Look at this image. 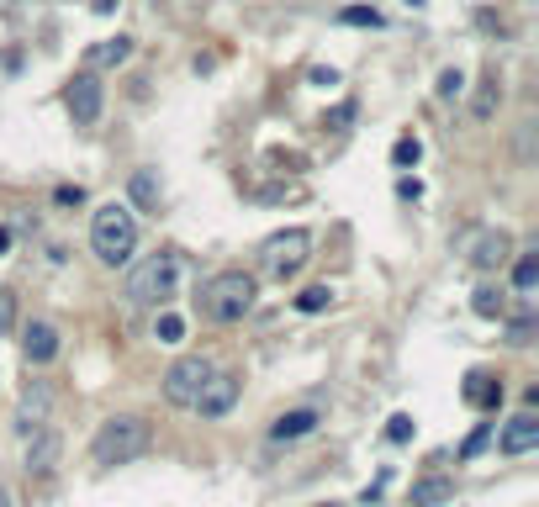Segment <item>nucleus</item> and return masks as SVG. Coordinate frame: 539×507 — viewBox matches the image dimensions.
<instances>
[{"instance_id":"19","label":"nucleus","mask_w":539,"mask_h":507,"mask_svg":"<svg viewBox=\"0 0 539 507\" xmlns=\"http://www.w3.org/2000/svg\"><path fill=\"white\" fill-rule=\"evenodd\" d=\"M154 338H159V344H180V338H185V317H175V312H159Z\"/></svg>"},{"instance_id":"29","label":"nucleus","mask_w":539,"mask_h":507,"mask_svg":"<svg viewBox=\"0 0 539 507\" xmlns=\"http://www.w3.org/2000/svg\"><path fill=\"white\" fill-rule=\"evenodd\" d=\"M529 333H534V323H513L508 328V344H529Z\"/></svg>"},{"instance_id":"30","label":"nucleus","mask_w":539,"mask_h":507,"mask_svg":"<svg viewBox=\"0 0 539 507\" xmlns=\"http://www.w3.org/2000/svg\"><path fill=\"white\" fill-rule=\"evenodd\" d=\"M117 6H122V0H96V11H101V16H111Z\"/></svg>"},{"instance_id":"17","label":"nucleus","mask_w":539,"mask_h":507,"mask_svg":"<svg viewBox=\"0 0 539 507\" xmlns=\"http://www.w3.org/2000/svg\"><path fill=\"white\" fill-rule=\"evenodd\" d=\"M127 191H133V201H138V206L159 212V180H154V169H133V185H127Z\"/></svg>"},{"instance_id":"7","label":"nucleus","mask_w":539,"mask_h":507,"mask_svg":"<svg viewBox=\"0 0 539 507\" xmlns=\"http://www.w3.org/2000/svg\"><path fill=\"white\" fill-rule=\"evenodd\" d=\"M64 106H69V117L80 122V127L101 122L106 90H101V80H96V69H80V74H74V80H69V90H64Z\"/></svg>"},{"instance_id":"23","label":"nucleus","mask_w":539,"mask_h":507,"mask_svg":"<svg viewBox=\"0 0 539 507\" xmlns=\"http://www.w3.org/2000/svg\"><path fill=\"white\" fill-rule=\"evenodd\" d=\"M11 328H16V291L0 286V338H6Z\"/></svg>"},{"instance_id":"27","label":"nucleus","mask_w":539,"mask_h":507,"mask_svg":"<svg viewBox=\"0 0 539 507\" xmlns=\"http://www.w3.org/2000/svg\"><path fill=\"white\" fill-rule=\"evenodd\" d=\"M492 111H497V85L487 80V85H481V96H476V117H481V122H487V117H492Z\"/></svg>"},{"instance_id":"1","label":"nucleus","mask_w":539,"mask_h":507,"mask_svg":"<svg viewBox=\"0 0 539 507\" xmlns=\"http://www.w3.org/2000/svg\"><path fill=\"white\" fill-rule=\"evenodd\" d=\"M90 249H96L101 265H127V259H133V249H138L133 206H122V201L96 206V217H90Z\"/></svg>"},{"instance_id":"5","label":"nucleus","mask_w":539,"mask_h":507,"mask_svg":"<svg viewBox=\"0 0 539 507\" xmlns=\"http://www.w3.org/2000/svg\"><path fill=\"white\" fill-rule=\"evenodd\" d=\"M307 259H312V233H307V228L270 233L265 243H259V275H270V280H291V275H302Z\"/></svg>"},{"instance_id":"21","label":"nucleus","mask_w":539,"mask_h":507,"mask_svg":"<svg viewBox=\"0 0 539 507\" xmlns=\"http://www.w3.org/2000/svg\"><path fill=\"white\" fill-rule=\"evenodd\" d=\"M460 96H466V74H460V69H444V74H439V101H460Z\"/></svg>"},{"instance_id":"26","label":"nucleus","mask_w":539,"mask_h":507,"mask_svg":"<svg viewBox=\"0 0 539 507\" xmlns=\"http://www.w3.org/2000/svg\"><path fill=\"white\" fill-rule=\"evenodd\" d=\"M386 439H392V444H407V439H413V418H407V412H397V418L386 423Z\"/></svg>"},{"instance_id":"6","label":"nucleus","mask_w":539,"mask_h":507,"mask_svg":"<svg viewBox=\"0 0 539 507\" xmlns=\"http://www.w3.org/2000/svg\"><path fill=\"white\" fill-rule=\"evenodd\" d=\"M217 365L207 360V354H185V360H175L170 370H164V397H170L175 407H196L201 386H207V375Z\"/></svg>"},{"instance_id":"22","label":"nucleus","mask_w":539,"mask_h":507,"mask_svg":"<svg viewBox=\"0 0 539 507\" xmlns=\"http://www.w3.org/2000/svg\"><path fill=\"white\" fill-rule=\"evenodd\" d=\"M471 307H476L481 317H503V291H492V286H481Z\"/></svg>"},{"instance_id":"10","label":"nucleus","mask_w":539,"mask_h":507,"mask_svg":"<svg viewBox=\"0 0 539 507\" xmlns=\"http://www.w3.org/2000/svg\"><path fill=\"white\" fill-rule=\"evenodd\" d=\"M513 259V238L508 233H476L471 243V270H503Z\"/></svg>"},{"instance_id":"31","label":"nucleus","mask_w":539,"mask_h":507,"mask_svg":"<svg viewBox=\"0 0 539 507\" xmlns=\"http://www.w3.org/2000/svg\"><path fill=\"white\" fill-rule=\"evenodd\" d=\"M6 249H11V233H6V228H0V254H6Z\"/></svg>"},{"instance_id":"3","label":"nucleus","mask_w":539,"mask_h":507,"mask_svg":"<svg viewBox=\"0 0 539 507\" xmlns=\"http://www.w3.org/2000/svg\"><path fill=\"white\" fill-rule=\"evenodd\" d=\"M148 439H154V428H148L138 412H117V418H106L96 428V439H90V460L96 465H127V460H138Z\"/></svg>"},{"instance_id":"14","label":"nucleus","mask_w":539,"mask_h":507,"mask_svg":"<svg viewBox=\"0 0 539 507\" xmlns=\"http://www.w3.org/2000/svg\"><path fill=\"white\" fill-rule=\"evenodd\" d=\"M466 402L497 412V407H503V381H492L487 370H471V375H466Z\"/></svg>"},{"instance_id":"25","label":"nucleus","mask_w":539,"mask_h":507,"mask_svg":"<svg viewBox=\"0 0 539 507\" xmlns=\"http://www.w3.org/2000/svg\"><path fill=\"white\" fill-rule=\"evenodd\" d=\"M344 22H349V27H381V11H376V6H349Z\"/></svg>"},{"instance_id":"12","label":"nucleus","mask_w":539,"mask_h":507,"mask_svg":"<svg viewBox=\"0 0 539 507\" xmlns=\"http://www.w3.org/2000/svg\"><path fill=\"white\" fill-rule=\"evenodd\" d=\"M133 59V37H106V43L85 48V69H117Z\"/></svg>"},{"instance_id":"15","label":"nucleus","mask_w":539,"mask_h":507,"mask_svg":"<svg viewBox=\"0 0 539 507\" xmlns=\"http://www.w3.org/2000/svg\"><path fill=\"white\" fill-rule=\"evenodd\" d=\"M59 465V439L53 434H37L32 428V444H27V476H48Z\"/></svg>"},{"instance_id":"24","label":"nucleus","mask_w":539,"mask_h":507,"mask_svg":"<svg viewBox=\"0 0 539 507\" xmlns=\"http://www.w3.org/2000/svg\"><path fill=\"white\" fill-rule=\"evenodd\" d=\"M418 159H423V143H418V138H402V143L392 148V164H397V169H407V164H418Z\"/></svg>"},{"instance_id":"8","label":"nucleus","mask_w":539,"mask_h":507,"mask_svg":"<svg viewBox=\"0 0 539 507\" xmlns=\"http://www.w3.org/2000/svg\"><path fill=\"white\" fill-rule=\"evenodd\" d=\"M233 402H238V375L233 370H212L207 386H201V397H196V412L201 418H228Z\"/></svg>"},{"instance_id":"11","label":"nucleus","mask_w":539,"mask_h":507,"mask_svg":"<svg viewBox=\"0 0 539 507\" xmlns=\"http://www.w3.org/2000/svg\"><path fill=\"white\" fill-rule=\"evenodd\" d=\"M22 354H27V365H53V360H59V328H53V323H32L27 338H22Z\"/></svg>"},{"instance_id":"16","label":"nucleus","mask_w":539,"mask_h":507,"mask_svg":"<svg viewBox=\"0 0 539 507\" xmlns=\"http://www.w3.org/2000/svg\"><path fill=\"white\" fill-rule=\"evenodd\" d=\"M450 497H455V481L450 476H429V481L413 486V507H439V502H450Z\"/></svg>"},{"instance_id":"20","label":"nucleus","mask_w":539,"mask_h":507,"mask_svg":"<svg viewBox=\"0 0 539 507\" xmlns=\"http://www.w3.org/2000/svg\"><path fill=\"white\" fill-rule=\"evenodd\" d=\"M513 286H518V291H534V286H539V259H534V254H524V259L513 265Z\"/></svg>"},{"instance_id":"2","label":"nucleus","mask_w":539,"mask_h":507,"mask_svg":"<svg viewBox=\"0 0 539 507\" xmlns=\"http://www.w3.org/2000/svg\"><path fill=\"white\" fill-rule=\"evenodd\" d=\"M254 302H259V280L249 275V270H222V275H212L207 280V291H201V312L212 317V323H244V317L254 312Z\"/></svg>"},{"instance_id":"9","label":"nucleus","mask_w":539,"mask_h":507,"mask_svg":"<svg viewBox=\"0 0 539 507\" xmlns=\"http://www.w3.org/2000/svg\"><path fill=\"white\" fill-rule=\"evenodd\" d=\"M539 444V418L534 412H518V418H508L503 423V439H497V449H503V455H529V449Z\"/></svg>"},{"instance_id":"18","label":"nucleus","mask_w":539,"mask_h":507,"mask_svg":"<svg viewBox=\"0 0 539 507\" xmlns=\"http://www.w3.org/2000/svg\"><path fill=\"white\" fill-rule=\"evenodd\" d=\"M333 307V286H307L296 296V312H328Z\"/></svg>"},{"instance_id":"4","label":"nucleus","mask_w":539,"mask_h":507,"mask_svg":"<svg viewBox=\"0 0 539 507\" xmlns=\"http://www.w3.org/2000/svg\"><path fill=\"white\" fill-rule=\"evenodd\" d=\"M175 280H180V259L175 254H148L143 265L127 275V302L133 307H170L175 302Z\"/></svg>"},{"instance_id":"13","label":"nucleus","mask_w":539,"mask_h":507,"mask_svg":"<svg viewBox=\"0 0 539 507\" xmlns=\"http://www.w3.org/2000/svg\"><path fill=\"white\" fill-rule=\"evenodd\" d=\"M312 428H318V412H312V407H296V412H281V418L270 423V439H275V444H286V439L312 434Z\"/></svg>"},{"instance_id":"32","label":"nucleus","mask_w":539,"mask_h":507,"mask_svg":"<svg viewBox=\"0 0 539 507\" xmlns=\"http://www.w3.org/2000/svg\"><path fill=\"white\" fill-rule=\"evenodd\" d=\"M318 507H339V502H318Z\"/></svg>"},{"instance_id":"28","label":"nucleus","mask_w":539,"mask_h":507,"mask_svg":"<svg viewBox=\"0 0 539 507\" xmlns=\"http://www.w3.org/2000/svg\"><path fill=\"white\" fill-rule=\"evenodd\" d=\"M53 201H59V206H80L85 191H80V185H59V191H53Z\"/></svg>"}]
</instances>
